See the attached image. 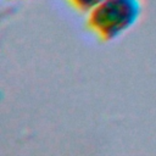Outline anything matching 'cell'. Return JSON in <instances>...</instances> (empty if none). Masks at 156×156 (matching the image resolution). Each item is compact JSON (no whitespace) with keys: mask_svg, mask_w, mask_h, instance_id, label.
Returning a JSON list of instances; mask_svg holds the SVG:
<instances>
[{"mask_svg":"<svg viewBox=\"0 0 156 156\" xmlns=\"http://www.w3.org/2000/svg\"><path fill=\"white\" fill-rule=\"evenodd\" d=\"M141 11V0H102L88 12L87 24L101 40L112 41L139 21Z\"/></svg>","mask_w":156,"mask_h":156,"instance_id":"6da1fadb","label":"cell"},{"mask_svg":"<svg viewBox=\"0 0 156 156\" xmlns=\"http://www.w3.org/2000/svg\"><path fill=\"white\" fill-rule=\"evenodd\" d=\"M77 10L82 12H90L94 7H96L102 0H68Z\"/></svg>","mask_w":156,"mask_h":156,"instance_id":"7a4b0ae2","label":"cell"}]
</instances>
